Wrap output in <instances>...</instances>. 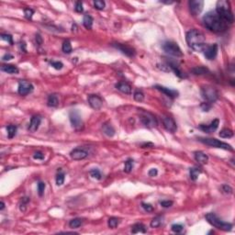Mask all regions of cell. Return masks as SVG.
Here are the masks:
<instances>
[{
    "mask_svg": "<svg viewBox=\"0 0 235 235\" xmlns=\"http://www.w3.org/2000/svg\"><path fill=\"white\" fill-rule=\"evenodd\" d=\"M203 23L209 30L216 33L226 30L228 24L216 13V11H209L203 17Z\"/></svg>",
    "mask_w": 235,
    "mask_h": 235,
    "instance_id": "6da1fadb",
    "label": "cell"
},
{
    "mask_svg": "<svg viewBox=\"0 0 235 235\" xmlns=\"http://www.w3.org/2000/svg\"><path fill=\"white\" fill-rule=\"evenodd\" d=\"M186 43L189 48L196 52H202L206 48V39L202 32L197 29H191L186 33Z\"/></svg>",
    "mask_w": 235,
    "mask_h": 235,
    "instance_id": "7a4b0ae2",
    "label": "cell"
},
{
    "mask_svg": "<svg viewBox=\"0 0 235 235\" xmlns=\"http://www.w3.org/2000/svg\"><path fill=\"white\" fill-rule=\"evenodd\" d=\"M215 11L225 22L232 23L234 21V17H233V13L230 9V2L224 1V0L218 1Z\"/></svg>",
    "mask_w": 235,
    "mask_h": 235,
    "instance_id": "3957f363",
    "label": "cell"
},
{
    "mask_svg": "<svg viewBox=\"0 0 235 235\" xmlns=\"http://www.w3.org/2000/svg\"><path fill=\"white\" fill-rule=\"evenodd\" d=\"M205 218H206V220H208V222H209L210 225H212L213 227H215V228H217V229H220V230H221L229 231V230H230L231 228H232V224L221 220H220L217 215H215L214 213H208V214H206Z\"/></svg>",
    "mask_w": 235,
    "mask_h": 235,
    "instance_id": "277c9868",
    "label": "cell"
},
{
    "mask_svg": "<svg viewBox=\"0 0 235 235\" xmlns=\"http://www.w3.org/2000/svg\"><path fill=\"white\" fill-rule=\"evenodd\" d=\"M201 96L208 102L213 103L219 98V93L217 89L210 86H204L201 87Z\"/></svg>",
    "mask_w": 235,
    "mask_h": 235,
    "instance_id": "5b68a950",
    "label": "cell"
},
{
    "mask_svg": "<svg viewBox=\"0 0 235 235\" xmlns=\"http://www.w3.org/2000/svg\"><path fill=\"white\" fill-rule=\"evenodd\" d=\"M198 141L203 143L206 145L211 146V147H216V148H220V149H223V150H227V151H233V148L223 142H220L217 139H213V138H198Z\"/></svg>",
    "mask_w": 235,
    "mask_h": 235,
    "instance_id": "8992f818",
    "label": "cell"
},
{
    "mask_svg": "<svg viewBox=\"0 0 235 235\" xmlns=\"http://www.w3.org/2000/svg\"><path fill=\"white\" fill-rule=\"evenodd\" d=\"M163 49L166 53H168L172 56H175V57H182L183 56L182 50L174 42H165L163 44Z\"/></svg>",
    "mask_w": 235,
    "mask_h": 235,
    "instance_id": "52a82bcc",
    "label": "cell"
},
{
    "mask_svg": "<svg viewBox=\"0 0 235 235\" xmlns=\"http://www.w3.org/2000/svg\"><path fill=\"white\" fill-rule=\"evenodd\" d=\"M141 121L147 128H154L158 125L156 118L152 113L146 112V111H142Z\"/></svg>",
    "mask_w": 235,
    "mask_h": 235,
    "instance_id": "ba28073f",
    "label": "cell"
},
{
    "mask_svg": "<svg viewBox=\"0 0 235 235\" xmlns=\"http://www.w3.org/2000/svg\"><path fill=\"white\" fill-rule=\"evenodd\" d=\"M69 119L70 122L76 129L79 130L83 128V119L78 110H72L69 113Z\"/></svg>",
    "mask_w": 235,
    "mask_h": 235,
    "instance_id": "9c48e42d",
    "label": "cell"
},
{
    "mask_svg": "<svg viewBox=\"0 0 235 235\" xmlns=\"http://www.w3.org/2000/svg\"><path fill=\"white\" fill-rule=\"evenodd\" d=\"M190 12L193 16H197L201 13L204 7V1L202 0H192L188 2Z\"/></svg>",
    "mask_w": 235,
    "mask_h": 235,
    "instance_id": "30bf717a",
    "label": "cell"
},
{
    "mask_svg": "<svg viewBox=\"0 0 235 235\" xmlns=\"http://www.w3.org/2000/svg\"><path fill=\"white\" fill-rule=\"evenodd\" d=\"M88 103L90 107L96 110H98L102 108L103 106V99L97 95H90L88 96Z\"/></svg>",
    "mask_w": 235,
    "mask_h": 235,
    "instance_id": "8fae6325",
    "label": "cell"
},
{
    "mask_svg": "<svg viewBox=\"0 0 235 235\" xmlns=\"http://www.w3.org/2000/svg\"><path fill=\"white\" fill-rule=\"evenodd\" d=\"M33 90H34V86H32L29 82L27 81H20L18 83V92L20 96H27L30 94Z\"/></svg>",
    "mask_w": 235,
    "mask_h": 235,
    "instance_id": "7c38bea8",
    "label": "cell"
},
{
    "mask_svg": "<svg viewBox=\"0 0 235 235\" xmlns=\"http://www.w3.org/2000/svg\"><path fill=\"white\" fill-rule=\"evenodd\" d=\"M163 124L166 130H168L171 133H175L177 129V126L176 121L174 120L173 118L168 117V116H164L163 118Z\"/></svg>",
    "mask_w": 235,
    "mask_h": 235,
    "instance_id": "4fadbf2b",
    "label": "cell"
},
{
    "mask_svg": "<svg viewBox=\"0 0 235 235\" xmlns=\"http://www.w3.org/2000/svg\"><path fill=\"white\" fill-rule=\"evenodd\" d=\"M112 46L116 49H118L119 51H120L123 54L129 56V57H132L135 55V50L133 48H131L130 46L127 45V44H122V43H113Z\"/></svg>",
    "mask_w": 235,
    "mask_h": 235,
    "instance_id": "5bb4252c",
    "label": "cell"
},
{
    "mask_svg": "<svg viewBox=\"0 0 235 235\" xmlns=\"http://www.w3.org/2000/svg\"><path fill=\"white\" fill-rule=\"evenodd\" d=\"M204 55L208 60H214L218 54V44L214 43L210 46H206L204 49Z\"/></svg>",
    "mask_w": 235,
    "mask_h": 235,
    "instance_id": "9a60e30c",
    "label": "cell"
},
{
    "mask_svg": "<svg viewBox=\"0 0 235 235\" xmlns=\"http://www.w3.org/2000/svg\"><path fill=\"white\" fill-rule=\"evenodd\" d=\"M70 156L73 160L79 161V160H83V159L86 158L88 156V153L83 148H76L71 151Z\"/></svg>",
    "mask_w": 235,
    "mask_h": 235,
    "instance_id": "2e32d148",
    "label": "cell"
},
{
    "mask_svg": "<svg viewBox=\"0 0 235 235\" xmlns=\"http://www.w3.org/2000/svg\"><path fill=\"white\" fill-rule=\"evenodd\" d=\"M219 124H220V120L218 119L212 120L209 125H205V124H201L199 125V129L203 130L204 132H207V133H211L213 131H215L218 127H219Z\"/></svg>",
    "mask_w": 235,
    "mask_h": 235,
    "instance_id": "e0dca14e",
    "label": "cell"
},
{
    "mask_svg": "<svg viewBox=\"0 0 235 235\" xmlns=\"http://www.w3.org/2000/svg\"><path fill=\"white\" fill-rule=\"evenodd\" d=\"M41 122H42V117L41 116H33L31 119H30V122H29V130L31 131V132H35L40 125H41Z\"/></svg>",
    "mask_w": 235,
    "mask_h": 235,
    "instance_id": "ac0fdd59",
    "label": "cell"
},
{
    "mask_svg": "<svg viewBox=\"0 0 235 235\" xmlns=\"http://www.w3.org/2000/svg\"><path fill=\"white\" fill-rule=\"evenodd\" d=\"M154 88H156L157 90H159L160 92L163 93L165 96H169V97H176L178 96V91L176 90H174V89H171V88H167V87H164V86H159V85H156L154 86Z\"/></svg>",
    "mask_w": 235,
    "mask_h": 235,
    "instance_id": "d6986e66",
    "label": "cell"
},
{
    "mask_svg": "<svg viewBox=\"0 0 235 235\" xmlns=\"http://www.w3.org/2000/svg\"><path fill=\"white\" fill-rule=\"evenodd\" d=\"M167 65L169 66V68L171 71H173L175 73V75L176 76H178L179 78H186V76H185V74L181 71V69L179 68V66L176 63V62H166Z\"/></svg>",
    "mask_w": 235,
    "mask_h": 235,
    "instance_id": "ffe728a7",
    "label": "cell"
},
{
    "mask_svg": "<svg viewBox=\"0 0 235 235\" xmlns=\"http://www.w3.org/2000/svg\"><path fill=\"white\" fill-rule=\"evenodd\" d=\"M115 87L119 91H120L124 94H127V95L131 94V89H132L131 86L129 84L126 83V82H119L115 85Z\"/></svg>",
    "mask_w": 235,
    "mask_h": 235,
    "instance_id": "44dd1931",
    "label": "cell"
},
{
    "mask_svg": "<svg viewBox=\"0 0 235 235\" xmlns=\"http://www.w3.org/2000/svg\"><path fill=\"white\" fill-rule=\"evenodd\" d=\"M196 161L200 164H206L209 162V156L203 152H196L194 153Z\"/></svg>",
    "mask_w": 235,
    "mask_h": 235,
    "instance_id": "7402d4cb",
    "label": "cell"
},
{
    "mask_svg": "<svg viewBox=\"0 0 235 235\" xmlns=\"http://www.w3.org/2000/svg\"><path fill=\"white\" fill-rule=\"evenodd\" d=\"M102 131L104 132V134H106L107 136L109 137H113L115 135V129L114 127L110 124V123H104L102 125Z\"/></svg>",
    "mask_w": 235,
    "mask_h": 235,
    "instance_id": "603a6c76",
    "label": "cell"
},
{
    "mask_svg": "<svg viewBox=\"0 0 235 235\" xmlns=\"http://www.w3.org/2000/svg\"><path fill=\"white\" fill-rule=\"evenodd\" d=\"M1 71L9 74V75H14V74H18L19 72L18 68L16 65H12V64H5L1 66Z\"/></svg>",
    "mask_w": 235,
    "mask_h": 235,
    "instance_id": "cb8c5ba5",
    "label": "cell"
},
{
    "mask_svg": "<svg viewBox=\"0 0 235 235\" xmlns=\"http://www.w3.org/2000/svg\"><path fill=\"white\" fill-rule=\"evenodd\" d=\"M47 105L49 107L52 108H56L59 105V98L57 96V95L55 94H52L48 96V100H47Z\"/></svg>",
    "mask_w": 235,
    "mask_h": 235,
    "instance_id": "d4e9b609",
    "label": "cell"
},
{
    "mask_svg": "<svg viewBox=\"0 0 235 235\" xmlns=\"http://www.w3.org/2000/svg\"><path fill=\"white\" fill-rule=\"evenodd\" d=\"M146 231H147V229H146L145 225L143 224V223H136L131 227V232L132 233H138V232L146 233Z\"/></svg>",
    "mask_w": 235,
    "mask_h": 235,
    "instance_id": "484cf974",
    "label": "cell"
},
{
    "mask_svg": "<svg viewBox=\"0 0 235 235\" xmlns=\"http://www.w3.org/2000/svg\"><path fill=\"white\" fill-rule=\"evenodd\" d=\"M201 172H202V170H201V168H199V167H192V168H190L189 169V175H190L191 180L196 181L198 178Z\"/></svg>",
    "mask_w": 235,
    "mask_h": 235,
    "instance_id": "4316f807",
    "label": "cell"
},
{
    "mask_svg": "<svg viewBox=\"0 0 235 235\" xmlns=\"http://www.w3.org/2000/svg\"><path fill=\"white\" fill-rule=\"evenodd\" d=\"M93 22H94V19H93V18H92L89 14H86V15L84 16V18H83V25L85 26L86 29H91L92 27H93Z\"/></svg>",
    "mask_w": 235,
    "mask_h": 235,
    "instance_id": "83f0119b",
    "label": "cell"
},
{
    "mask_svg": "<svg viewBox=\"0 0 235 235\" xmlns=\"http://www.w3.org/2000/svg\"><path fill=\"white\" fill-rule=\"evenodd\" d=\"M220 137L221 138H224V139H229V138H231L233 137V131L230 129H223L220 130Z\"/></svg>",
    "mask_w": 235,
    "mask_h": 235,
    "instance_id": "f1b7e54d",
    "label": "cell"
},
{
    "mask_svg": "<svg viewBox=\"0 0 235 235\" xmlns=\"http://www.w3.org/2000/svg\"><path fill=\"white\" fill-rule=\"evenodd\" d=\"M62 50L64 53H67V54L72 52L73 49H72V45H71V42H70L69 40H66V41L63 42L62 46Z\"/></svg>",
    "mask_w": 235,
    "mask_h": 235,
    "instance_id": "f546056e",
    "label": "cell"
},
{
    "mask_svg": "<svg viewBox=\"0 0 235 235\" xmlns=\"http://www.w3.org/2000/svg\"><path fill=\"white\" fill-rule=\"evenodd\" d=\"M192 73L196 76H201V75H205V74L209 73V70L203 66H198V67H195V68L192 69Z\"/></svg>",
    "mask_w": 235,
    "mask_h": 235,
    "instance_id": "4dcf8cb0",
    "label": "cell"
},
{
    "mask_svg": "<svg viewBox=\"0 0 235 235\" xmlns=\"http://www.w3.org/2000/svg\"><path fill=\"white\" fill-rule=\"evenodd\" d=\"M133 98L137 102H143V100H144V94H143V92L142 90H139V89L135 90V92H134V94H133Z\"/></svg>",
    "mask_w": 235,
    "mask_h": 235,
    "instance_id": "1f68e13d",
    "label": "cell"
},
{
    "mask_svg": "<svg viewBox=\"0 0 235 235\" xmlns=\"http://www.w3.org/2000/svg\"><path fill=\"white\" fill-rule=\"evenodd\" d=\"M17 126L15 125H8L7 127V130H8V136L9 139H12L16 136V133H17Z\"/></svg>",
    "mask_w": 235,
    "mask_h": 235,
    "instance_id": "d6a6232c",
    "label": "cell"
},
{
    "mask_svg": "<svg viewBox=\"0 0 235 235\" xmlns=\"http://www.w3.org/2000/svg\"><path fill=\"white\" fill-rule=\"evenodd\" d=\"M119 224V220L118 218H115V217H112V218H109V220H108V225L110 229H116Z\"/></svg>",
    "mask_w": 235,
    "mask_h": 235,
    "instance_id": "836d02e7",
    "label": "cell"
},
{
    "mask_svg": "<svg viewBox=\"0 0 235 235\" xmlns=\"http://www.w3.org/2000/svg\"><path fill=\"white\" fill-rule=\"evenodd\" d=\"M132 168H133V160L129 158V159H128V160L125 162V164H124V172L127 173V174H129V173L131 172Z\"/></svg>",
    "mask_w": 235,
    "mask_h": 235,
    "instance_id": "e575fe53",
    "label": "cell"
},
{
    "mask_svg": "<svg viewBox=\"0 0 235 235\" xmlns=\"http://www.w3.org/2000/svg\"><path fill=\"white\" fill-rule=\"evenodd\" d=\"M89 174L90 176L95 178V179H97V180H101L102 179V175H101V172L99 171V169L97 168H94L92 170L89 171Z\"/></svg>",
    "mask_w": 235,
    "mask_h": 235,
    "instance_id": "d590c367",
    "label": "cell"
},
{
    "mask_svg": "<svg viewBox=\"0 0 235 235\" xmlns=\"http://www.w3.org/2000/svg\"><path fill=\"white\" fill-rule=\"evenodd\" d=\"M82 222H83V220H82L81 219L76 218V219H73V220H70L69 226H70V228H72V229H76V228H78V227L81 226Z\"/></svg>",
    "mask_w": 235,
    "mask_h": 235,
    "instance_id": "8d00e7d4",
    "label": "cell"
},
{
    "mask_svg": "<svg viewBox=\"0 0 235 235\" xmlns=\"http://www.w3.org/2000/svg\"><path fill=\"white\" fill-rule=\"evenodd\" d=\"M162 224V217L161 216H156L155 218H153L150 223L152 228H158L160 225Z\"/></svg>",
    "mask_w": 235,
    "mask_h": 235,
    "instance_id": "74e56055",
    "label": "cell"
},
{
    "mask_svg": "<svg viewBox=\"0 0 235 235\" xmlns=\"http://www.w3.org/2000/svg\"><path fill=\"white\" fill-rule=\"evenodd\" d=\"M64 178H65V175L64 173L61 172L56 176V185L57 186H62L64 183Z\"/></svg>",
    "mask_w": 235,
    "mask_h": 235,
    "instance_id": "f35d334b",
    "label": "cell"
},
{
    "mask_svg": "<svg viewBox=\"0 0 235 235\" xmlns=\"http://www.w3.org/2000/svg\"><path fill=\"white\" fill-rule=\"evenodd\" d=\"M105 2L104 1H101V0H97V1H95L94 2V7L95 8L98 9V10H103L105 8Z\"/></svg>",
    "mask_w": 235,
    "mask_h": 235,
    "instance_id": "ab89813d",
    "label": "cell"
},
{
    "mask_svg": "<svg viewBox=\"0 0 235 235\" xmlns=\"http://www.w3.org/2000/svg\"><path fill=\"white\" fill-rule=\"evenodd\" d=\"M34 10H33L32 8H25L24 9V15H25V18H27V19H31L32 18V17H33V15H34Z\"/></svg>",
    "mask_w": 235,
    "mask_h": 235,
    "instance_id": "60d3db41",
    "label": "cell"
},
{
    "mask_svg": "<svg viewBox=\"0 0 235 235\" xmlns=\"http://www.w3.org/2000/svg\"><path fill=\"white\" fill-rule=\"evenodd\" d=\"M51 65L56 70H61L63 67V63L62 62H59V61H52V62H51Z\"/></svg>",
    "mask_w": 235,
    "mask_h": 235,
    "instance_id": "b9f144b4",
    "label": "cell"
},
{
    "mask_svg": "<svg viewBox=\"0 0 235 235\" xmlns=\"http://www.w3.org/2000/svg\"><path fill=\"white\" fill-rule=\"evenodd\" d=\"M45 183L43 182H39L38 183V193L40 196H42L44 194V190H45Z\"/></svg>",
    "mask_w": 235,
    "mask_h": 235,
    "instance_id": "7bdbcfd3",
    "label": "cell"
},
{
    "mask_svg": "<svg viewBox=\"0 0 235 235\" xmlns=\"http://www.w3.org/2000/svg\"><path fill=\"white\" fill-rule=\"evenodd\" d=\"M172 230L176 233H179L184 230V226L182 224H173L171 227Z\"/></svg>",
    "mask_w": 235,
    "mask_h": 235,
    "instance_id": "ee69618b",
    "label": "cell"
},
{
    "mask_svg": "<svg viewBox=\"0 0 235 235\" xmlns=\"http://www.w3.org/2000/svg\"><path fill=\"white\" fill-rule=\"evenodd\" d=\"M1 39L5 42H8V43H10L11 45L14 44L13 42V37L9 34H1Z\"/></svg>",
    "mask_w": 235,
    "mask_h": 235,
    "instance_id": "f6af8a7d",
    "label": "cell"
},
{
    "mask_svg": "<svg viewBox=\"0 0 235 235\" xmlns=\"http://www.w3.org/2000/svg\"><path fill=\"white\" fill-rule=\"evenodd\" d=\"M173 204H174V202L172 200H163L160 202V205L163 208H170L173 206Z\"/></svg>",
    "mask_w": 235,
    "mask_h": 235,
    "instance_id": "bcb514c9",
    "label": "cell"
},
{
    "mask_svg": "<svg viewBox=\"0 0 235 235\" xmlns=\"http://www.w3.org/2000/svg\"><path fill=\"white\" fill-rule=\"evenodd\" d=\"M221 192H222L223 194L230 195V194L232 193V188H231L230 186H228V185H223V186H221Z\"/></svg>",
    "mask_w": 235,
    "mask_h": 235,
    "instance_id": "7dc6e473",
    "label": "cell"
},
{
    "mask_svg": "<svg viewBox=\"0 0 235 235\" xmlns=\"http://www.w3.org/2000/svg\"><path fill=\"white\" fill-rule=\"evenodd\" d=\"M29 197H23L22 198V203L19 206V209H20L21 211H25L26 210V205H27V203L29 202Z\"/></svg>",
    "mask_w": 235,
    "mask_h": 235,
    "instance_id": "c3c4849f",
    "label": "cell"
},
{
    "mask_svg": "<svg viewBox=\"0 0 235 235\" xmlns=\"http://www.w3.org/2000/svg\"><path fill=\"white\" fill-rule=\"evenodd\" d=\"M75 9H76V11L77 13H82V12L84 11V8H83L82 2H80V1L76 2V8H75Z\"/></svg>",
    "mask_w": 235,
    "mask_h": 235,
    "instance_id": "681fc988",
    "label": "cell"
},
{
    "mask_svg": "<svg viewBox=\"0 0 235 235\" xmlns=\"http://www.w3.org/2000/svg\"><path fill=\"white\" fill-rule=\"evenodd\" d=\"M142 207L144 209V210L145 211H147V212H152L153 210V207L151 205V204H147V203H142Z\"/></svg>",
    "mask_w": 235,
    "mask_h": 235,
    "instance_id": "f907efd6",
    "label": "cell"
},
{
    "mask_svg": "<svg viewBox=\"0 0 235 235\" xmlns=\"http://www.w3.org/2000/svg\"><path fill=\"white\" fill-rule=\"evenodd\" d=\"M33 158L35 160H43L44 159V154L41 152H37L33 154Z\"/></svg>",
    "mask_w": 235,
    "mask_h": 235,
    "instance_id": "816d5d0a",
    "label": "cell"
},
{
    "mask_svg": "<svg viewBox=\"0 0 235 235\" xmlns=\"http://www.w3.org/2000/svg\"><path fill=\"white\" fill-rule=\"evenodd\" d=\"M148 175H149V176H151V177L156 176L158 175V170H157L156 168H152L151 170H149Z\"/></svg>",
    "mask_w": 235,
    "mask_h": 235,
    "instance_id": "f5cc1de1",
    "label": "cell"
},
{
    "mask_svg": "<svg viewBox=\"0 0 235 235\" xmlns=\"http://www.w3.org/2000/svg\"><path fill=\"white\" fill-rule=\"evenodd\" d=\"M201 108H202V109H203L204 111H209V110L210 109L211 106L210 105V103H204V104L201 105Z\"/></svg>",
    "mask_w": 235,
    "mask_h": 235,
    "instance_id": "db71d44e",
    "label": "cell"
},
{
    "mask_svg": "<svg viewBox=\"0 0 235 235\" xmlns=\"http://www.w3.org/2000/svg\"><path fill=\"white\" fill-rule=\"evenodd\" d=\"M14 58V56L12 55V54H10V53H6L3 57H2V60L3 61H9V60H11V59H13Z\"/></svg>",
    "mask_w": 235,
    "mask_h": 235,
    "instance_id": "11a10c76",
    "label": "cell"
},
{
    "mask_svg": "<svg viewBox=\"0 0 235 235\" xmlns=\"http://www.w3.org/2000/svg\"><path fill=\"white\" fill-rule=\"evenodd\" d=\"M36 42H37V43H38L39 45L42 44V39L41 35H39V34L36 35Z\"/></svg>",
    "mask_w": 235,
    "mask_h": 235,
    "instance_id": "9f6ffc18",
    "label": "cell"
},
{
    "mask_svg": "<svg viewBox=\"0 0 235 235\" xmlns=\"http://www.w3.org/2000/svg\"><path fill=\"white\" fill-rule=\"evenodd\" d=\"M153 147V143H143V145H142V148H147V147Z\"/></svg>",
    "mask_w": 235,
    "mask_h": 235,
    "instance_id": "6f0895ef",
    "label": "cell"
},
{
    "mask_svg": "<svg viewBox=\"0 0 235 235\" xmlns=\"http://www.w3.org/2000/svg\"><path fill=\"white\" fill-rule=\"evenodd\" d=\"M5 209V203L4 201H1V207H0V210H3Z\"/></svg>",
    "mask_w": 235,
    "mask_h": 235,
    "instance_id": "680465c9",
    "label": "cell"
}]
</instances>
